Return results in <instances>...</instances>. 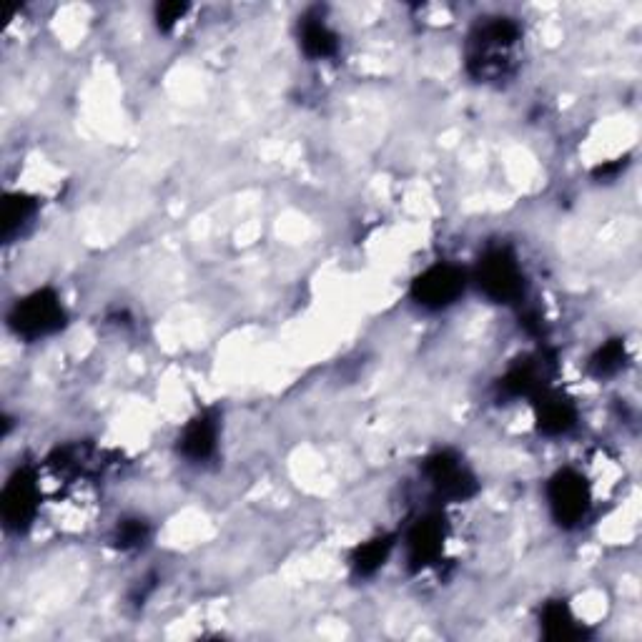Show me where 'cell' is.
<instances>
[{
  "label": "cell",
  "instance_id": "6da1fadb",
  "mask_svg": "<svg viewBox=\"0 0 642 642\" xmlns=\"http://www.w3.org/2000/svg\"><path fill=\"white\" fill-rule=\"evenodd\" d=\"M63 321V306L56 294L51 291H36L28 299H23L16 306L11 316V324L16 327L18 334L23 337H46V334L56 332Z\"/></svg>",
  "mask_w": 642,
  "mask_h": 642
},
{
  "label": "cell",
  "instance_id": "7a4b0ae2",
  "mask_svg": "<svg viewBox=\"0 0 642 642\" xmlns=\"http://www.w3.org/2000/svg\"><path fill=\"white\" fill-rule=\"evenodd\" d=\"M479 286L492 299L510 301L522 294V269L507 251H495L479 266Z\"/></svg>",
  "mask_w": 642,
  "mask_h": 642
},
{
  "label": "cell",
  "instance_id": "3957f363",
  "mask_svg": "<svg viewBox=\"0 0 642 642\" xmlns=\"http://www.w3.org/2000/svg\"><path fill=\"white\" fill-rule=\"evenodd\" d=\"M590 497H587L582 477L575 472H560L550 485V507L555 512V517L565 525H575L585 517Z\"/></svg>",
  "mask_w": 642,
  "mask_h": 642
},
{
  "label": "cell",
  "instance_id": "277c9868",
  "mask_svg": "<svg viewBox=\"0 0 642 642\" xmlns=\"http://www.w3.org/2000/svg\"><path fill=\"white\" fill-rule=\"evenodd\" d=\"M464 276L459 274L454 266H434L429 269L422 279L414 284V294L422 306L429 309H442V306L452 304L459 294H462Z\"/></svg>",
  "mask_w": 642,
  "mask_h": 642
},
{
  "label": "cell",
  "instance_id": "5b68a950",
  "mask_svg": "<svg viewBox=\"0 0 642 642\" xmlns=\"http://www.w3.org/2000/svg\"><path fill=\"white\" fill-rule=\"evenodd\" d=\"M38 492L26 472H18L3 490V515L8 525H28L36 515Z\"/></svg>",
  "mask_w": 642,
  "mask_h": 642
},
{
  "label": "cell",
  "instance_id": "8992f818",
  "mask_svg": "<svg viewBox=\"0 0 642 642\" xmlns=\"http://www.w3.org/2000/svg\"><path fill=\"white\" fill-rule=\"evenodd\" d=\"M429 477L437 485L439 492L449 497H464L469 492V485H472V479L467 477L462 464L457 459L447 457V454H439L437 459H432L429 464Z\"/></svg>",
  "mask_w": 642,
  "mask_h": 642
},
{
  "label": "cell",
  "instance_id": "52a82bcc",
  "mask_svg": "<svg viewBox=\"0 0 642 642\" xmlns=\"http://www.w3.org/2000/svg\"><path fill=\"white\" fill-rule=\"evenodd\" d=\"M216 447V424L214 419L199 417L186 427L184 439H181V449L186 457L191 459H206Z\"/></svg>",
  "mask_w": 642,
  "mask_h": 642
},
{
  "label": "cell",
  "instance_id": "ba28073f",
  "mask_svg": "<svg viewBox=\"0 0 642 642\" xmlns=\"http://www.w3.org/2000/svg\"><path fill=\"white\" fill-rule=\"evenodd\" d=\"M439 542H442V530H439L432 520L419 522L407 542L412 562H417V565H429V562L439 555V550H442Z\"/></svg>",
  "mask_w": 642,
  "mask_h": 642
},
{
  "label": "cell",
  "instance_id": "9c48e42d",
  "mask_svg": "<svg viewBox=\"0 0 642 642\" xmlns=\"http://www.w3.org/2000/svg\"><path fill=\"white\" fill-rule=\"evenodd\" d=\"M301 43H304V51L314 58H327L337 51V38L324 23H306Z\"/></svg>",
  "mask_w": 642,
  "mask_h": 642
},
{
  "label": "cell",
  "instance_id": "30bf717a",
  "mask_svg": "<svg viewBox=\"0 0 642 642\" xmlns=\"http://www.w3.org/2000/svg\"><path fill=\"white\" fill-rule=\"evenodd\" d=\"M575 422V414L567 407L562 399H555V402H547L540 412V427L545 429L547 434H562L572 427Z\"/></svg>",
  "mask_w": 642,
  "mask_h": 642
},
{
  "label": "cell",
  "instance_id": "8fae6325",
  "mask_svg": "<svg viewBox=\"0 0 642 642\" xmlns=\"http://www.w3.org/2000/svg\"><path fill=\"white\" fill-rule=\"evenodd\" d=\"M387 547H389V542H384V540H377V542H372V545L364 547V550L359 552V562H357L359 570L369 572L372 567H377L379 562L387 557Z\"/></svg>",
  "mask_w": 642,
  "mask_h": 642
}]
</instances>
